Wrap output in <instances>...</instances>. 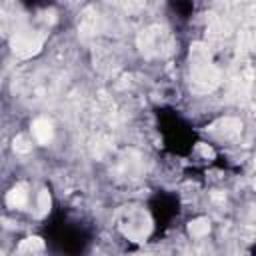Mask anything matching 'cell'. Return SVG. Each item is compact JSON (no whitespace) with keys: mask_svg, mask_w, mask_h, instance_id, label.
<instances>
[{"mask_svg":"<svg viewBox=\"0 0 256 256\" xmlns=\"http://www.w3.org/2000/svg\"><path fill=\"white\" fill-rule=\"evenodd\" d=\"M50 194H48V190H40V194H38V210H36V216H46L48 212H50Z\"/></svg>","mask_w":256,"mask_h":256,"instance_id":"7","label":"cell"},{"mask_svg":"<svg viewBox=\"0 0 256 256\" xmlns=\"http://www.w3.org/2000/svg\"><path fill=\"white\" fill-rule=\"evenodd\" d=\"M242 130V122L236 120V118H224V120H218L216 124L210 126V132L216 134L218 138H236Z\"/></svg>","mask_w":256,"mask_h":256,"instance_id":"2","label":"cell"},{"mask_svg":"<svg viewBox=\"0 0 256 256\" xmlns=\"http://www.w3.org/2000/svg\"><path fill=\"white\" fill-rule=\"evenodd\" d=\"M42 48V36L32 32H18L12 36V50L20 56H32Z\"/></svg>","mask_w":256,"mask_h":256,"instance_id":"1","label":"cell"},{"mask_svg":"<svg viewBox=\"0 0 256 256\" xmlns=\"http://www.w3.org/2000/svg\"><path fill=\"white\" fill-rule=\"evenodd\" d=\"M198 152L202 154V156H206V158H212V156H214L212 148H210V146H206V144H198Z\"/></svg>","mask_w":256,"mask_h":256,"instance_id":"9","label":"cell"},{"mask_svg":"<svg viewBox=\"0 0 256 256\" xmlns=\"http://www.w3.org/2000/svg\"><path fill=\"white\" fill-rule=\"evenodd\" d=\"M32 134L36 138V142H40V144H48L52 140V122L48 118H36L34 124H32Z\"/></svg>","mask_w":256,"mask_h":256,"instance_id":"3","label":"cell"},{"mask_svg":"<svg viewBox=\"0 0 256 256\" xmlns=\"http://www.w3.org/2000/svg\"><path fill=\"white\" fill-rule=\"evenodd\" d=\"M188 230H190V234H192V236L200 238V236L208 234V230H210V222L206 220V218H196V220H192V222H190Z\"/></svg>","mask_w":256,"mask_h":256,"instance_id":"5","label":"cell"},{"mask_svg":"<svg viewBox=\"0 0 256 256\" xmlns=\"http://www.w3.org/2000/svg\"><path fill=\"white\" fill-rule=\"evenodd\" d=\"M30 148H32V144L28 142V138H26L24 134H18V136L14 138V150H16V152L26 154Z\"/></svg>","mask_w":256,"mask_h":256,"instance_id":"8","label":"cell"},{"mask_svg":"<svg viewBox=\"0 0 256 256\" xmlns=\"http://www.w3.org/2000/svg\"><path fill=\"white\" fill-rule=\"evenodd\" d=\"M28 198V186L26 184H16L8 194H6V204L10 208H20L26 204Z\"/></svg>","mask_w":256,"mask_h":256,"instance_id":"4","label":"cell"},{"mask_svg":"<svg viewBox=\"0 0 256 256\" xmlns=\"http://www.w3.org/2000/svg\"><path fill=\"white\" fill-rule=\"evenodd\" d=\"M42 248H44V242H42V238H38V236L24 238L20 242V246H18V250H20V252H36V250H42Z\"/></svg>","mask_w":256,"mask_h":256,"instance_id":"6","label":"cell"}]
</instances>
